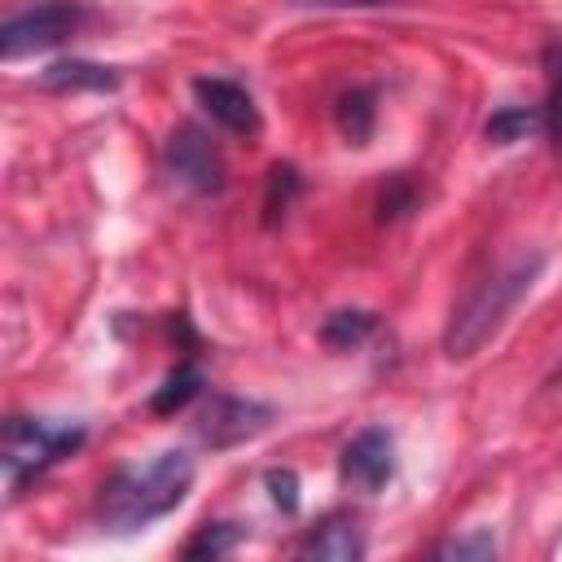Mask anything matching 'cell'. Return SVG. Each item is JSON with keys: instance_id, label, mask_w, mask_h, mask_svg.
Wrapping results in <instances>:
<instances>
[{"instance_id": "cell-1", "label": "cell", "mask_w": 562, "mask_h": 562, "mask_svg": "<svg viewBox=\"0 0 562 562\" xmlns=\"http://www.w3.org/2000/svg\"><path fill=\"white\" fill-rule=\"evenodd\" d=\"M193 487V461L184 452H158L149 461L119 465L97 501V514L110 531H140L154 518L171 514Z\"/></svg>"}, {"instance_id": "cell-2", "label": "cell", "mask_w": 562, "mask_h": 562, "mask_svg": "<svg viewBox=\"0 0 562 562\" xmlns=\"http://www.w3.org/2000/svg\"><path fill=\"white\" fill-rule=\"evenodd\" d=\"M536 272H540V255H518L514 263H505L501 272H492L487 281H479L465 294V303L452 312V325H448V338H443L448 356L452 360L474 356L501 329V321L514 312V303L531 290Z\"/></svg>"}, {"instance_id": "cell-3", "label": "cell", "mask_w": 562, "mask_h": 562, "mask_svg": "<svg viewBox=\"0 0 562 562\" xmlns=\"http://www.w3.org/2000/svg\"><path fill=\"white\" fill-rule=\"evenodd\" d=\"M83 443L79 426H53L44 417H9L4 426V479L18 492L26 479L48 470L57 457L75 452Z\"/></svg>"}, {"instance_id": "cell-4", "label": "cell", "mask_w": 562, "mask_h": 562, "mask_svg": "<svg viewBox=\"0 0 562 562\" xmlns=\"http://www.w3.org/2000/svg\"><path fill=\"white\" fill-rule=\"evenodd\" d=\"M83 22V4L79 0H40L22 13H13L0 26V53L13 61L22 53H44L53 44H61L66 35H75Z\"/></svg>"}, {"instance_id": "cell-5", "label": "cell", "mask_w": 562, "mask_h": 562, "mask_svg": "<svg viewBox=\"0 0 562 562\" xmlns=\"http://www.w3.org/2000/svg\"><path fill=\"white\" fill-rule=\"evenodd\" d=\"M162 162H167V176L193 193H220L224 189V158H220L215 140L193 123H180L167 136Z\"/></svg>"}, {"instance_id": "cell-6", "label": "cell", "mask_w": 562, "mask_h": 562, "mask_svg": "<svg viewBox=\"0 0 562 562\" xmlns=\"http://www.w3.org/2000/svg\"><path fill=\"white\" fill-rule=\"evenodd\" d=\"M395 470V443L382 426H364L360 435H351L342 443V457H338V474L347 487L356 492H378Z\"/></svg>"}, {"instance_id": "cell-7", "label": "cell", "mask_w": 562, "mask_h": 562, "mask_svg": "<svg viewBox=\"0 0 562 562\" xmlns=\"http://www.w3.org/2000/svg\"><path fill=\"white\" fill-rule=\"evenodd\" d=\"M193 97H198V105L224 127V132H233V136H259V105H255V97L241 88V83H233V79H220V75H202V79H193Z\"/></svg>"}, {"instance_id": "cell-8", "label": "cell", "mask_w": 562, "mask_h": 562, "mask_svg": "<svg viewBox=\"0 0 562 562\" xmlns=\"http://www.w3.org/2000/svg\"><path fill=\"white\" fill-rule=\"evenodd\" d=\"M268 417H272V413H268L263 404H255V400L220 395V400H211V408L202 413L198 435H202V443H211V448H228V443H237V439L259 435V430L268 426Z\"/></svg>"}, {"instance_id": "cell-9", "label": "cell", "mask_w": 562, "mask_h": 562, "mask_svg": "<svg viewBox=\"0 0 562 562\" xmlns=\"http://www.w3.org/2000/svg\"><path fill=\"white\" fill-rule=\"evenodd\" d=\"M364 553V536L351 518H329L325 527H316L303 540V558H334V562H351Z\"/></svg>"}, {"instance_id": "cell-10", "label": "cell", "mask_w": 562, "mask_h": 562, "mask_svg": "<svg viewBox=\"0 0 562 562\" xmlns=\"http://www.w3.org/2000/svg\"><path fill=\"white\" fill-rule=\"evenodd\" d=\"M198 391H202V373H198V364H189V360H184V364H176V369L167 373V382L154 391L149 408H154V413H162V417H167V413H180Z\"/></svg>"}, {"instance_id": "cell-11", "label": "cell", "mask_w": 562, "mask_h": 562, "mask_svg": "<svg viewBox=\"0 0 562 562\" xmlns=\"http://www.w3.org/2000/svg\"><path fill=\"white\" fill-rule=\"evenodd\" d=\"M44 83L48 88H114L119 79L105 66H92V61H53L44 70Z\"/></svg>"}, {"instance_id": "cell-12", "label": "cell", "mask_w": 562, "mask_h": 562, "mask_svg": "<svg viewBox=\"0 0 562 562\" xmlns=\"http://www.w3.org/2000/svg\"><path fill=\"white\" fill-rule=\"evenodd\" d=\"M338 127H342L347 140L360 145L369 136V127H373V92H364V88L342 92L338 97Z\"/></svg>"}, {"instance_id": "cell-13", "label": "cell", "mask_w": 562, "mask_h": 562, "mask_svg": "<svg viewBox=\"0 0 562 562\" xmlns=\"http://www.w3.org/2000/svg\"><path fill=\"white\" fill-rule=\"evenodd\" d=\"M544 70H549V97H544L540 123H544L549 140L562 149V44H553V48L544 53Z\"/></svg>"}, {"instance_id": "cell-14", "label": "cell", "mask_w": 562, "mask_h": 562, "mask_svg": "<svg viewBox=\"0 0 562 562\" xmlns=\"http://www.w3.org/2000/svg\"><path fill=\"white\" fill-rule=\"evenodd\" d=\"M373 312H334L329 321H325V342L329 347H356V342H364L369 334H373Z\"/></svg>"}, {"instance_id": "cell-15", "label": "cell", "mask_w": 562, "mask_h": 562, "mask_svg": "<svg viewBox=\"0 0 562 562\" xmlns=\"http://www.w3.org/2000/svg\"><path fill=\"white\" fill-rule=\"evenodd\" d=\"M531 127H536V114L522 110V105H505V110H496V114L487 119V136H492L496 145H509V140H518V136H527Z\"/></svg>"}, {"instance_id": "cell-16", "label": "cell", "mask_w": 562, "mask_h": 562, "mask_svg": "<svg viewBox=\"0 0 562 562\" xmlns=\"http://www.w3.org/2000/svg\"><path fill=\"white\" fill-rule=\"evenodd\" d=\"M237 544V531H233V522H206L189 544H184V558H220V553H228Z\"/></svg>"}, {"instance_id": "cell-17", "label": "cell", "mask_w": 562, "mask_h": 562, "mask_svg": "<svg viewBox=\"0 0 562 562\" xmlns=\"http://www.w3.org/2000/svg\"><path fill=\"white\" fill-rule=\"evenodd\" d=\"M299 189V180H294V167H272V176H268V215H277V211H285L290 206V193Z\"/></svg>"}, {"instance_id": "cell-18", "label": "cell", "mask_w": 562, "mask_h": 562, "mask_svg": "<svg viewBox=\"0 0 562 562\" xmlns=\"http://www.w3.org/2000/svg\"><path fill=\"white\" fill-rule=\"evenodd\" d=\"M268 487H272V501L285 514L299 509V479H294V470H268Z\"/></svg>"}, {"instance_id": "cell-19", "label": "cell", "mask_w": 562, "mask_h": 562, "mask_svg": "<svg viewBox=\"0 0 562 562\" xmlns=\"http://www.w3.org/2000/svg\"><path fill=\"white\" fill-rule=\"evenodd\" d=\"M496 544H492V536H479V540H448L439 553L443 558H487Z\"/></svg>"}, {"instance_id": "cell-20", "label": "cell", "mask_w": 562, "mask_h": 562, "mask_svg": "<svg viewBox=\"0 0 562 562\" xmlns=\"http://www.w3.org/2000/svg\"><path fill=\"white\" fill-rule=\"evenodd\" d=\"M303 4H325V9H369V4H395V0H303Z\"/></svg>"}]
</instances>
